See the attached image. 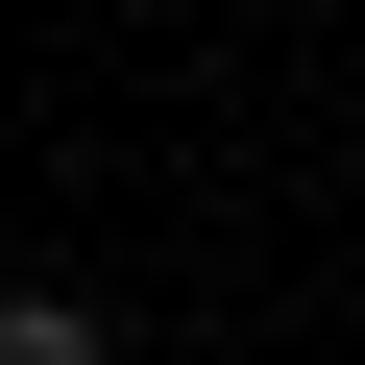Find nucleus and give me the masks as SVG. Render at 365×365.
Returning a JSON list of instances; mask_svg holds the SVG:
<instances>
[{"label": "nucleus", "mask_w": 365, "mask_h": 365, "mask_svg": "<svg viewBox=\"0 0 365 365\" xmlns=\"http://www.w3.org/2000/svg\"><path fill=\"white\" fill-rule=\"evenodd\" d=\"M0 365H122V341H98L73 292H0Z\"/></svg>", "instance_id": "obj_1"}]
</instances>
